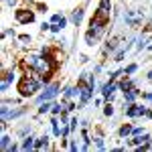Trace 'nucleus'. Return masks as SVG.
I'll return each instance as SVG.
<instances>
[{
  "mask_svg": "<svg viewBox=\"0 0 152 152\" xmlns=\"http://www.w3.org/2000/svg\"><path fill=\"white\" fill-rule=\"evenodd\" d=\"M24 63L35 71L37 75H43V77H45V83L49 81V75L55 69V63H53L51 55H43V57H39V55H28V57L24 59Z\"/></svg>",
  "mask_w": 152,
  "mask_h": 152,
  "instance_id": "nucleus-1",
  "label": "nucleus"
},
{
  "mask_svg": "<svg viewBox=\"0 0 152 152\" xmlns=\"http://www.w3.org/2000/svg\"><path fill=\"white\" fill-rule=\"evenodd\" d=\"M43 83H45V77H43V75H41V77H35V75H26L23 81H20V85H18V91H20V95H24V97H28V95H35Z\"/></svg>",
  "mask_w": 152,
  "mask_h": 152,
  "instance_id": "nucleus-2",
  "label": "nucleus"
},
{
  "mask_svg": "<svg viewBox=\"0 0 152 152\" xmlns=\"http://www.w3.org/2000/svg\"><path fill=\"white\" fill-rule=\"evenodd\" d=\"M57 94H59V83H51V85L45 87V91H43L41 95H37V102H39V104H43V102H51Z\"/></svg>",
  "mask_w": 152,
  "mask_h": 152,
  "instance_id": "nucleus-3",
  "label": "nucleus"
},
{
  "mask_svg": "<svg viewBox=\"0 0 152 152\" xmlns=\"http://www.w3.org/2000/svg\"><path fill=\"white\" fill-rule=\"evenodd\" d=\"M95 18H102V20H110V0H99V6L95 10Z\"/></svg>",
  "mask_w": 152,
  "mask_h": 152,
  "instance_id": "nucleus-4",
  "label": "nucleus"
},
{
  "mask_svg": "<svg viewBox=\"0 0 152 152\" xmlns=\"http://www.w3.org/2000/svg\"><path fill=\"white\" fill-rule=\"evenodd\" d=\"M144 114H148V112H146V107H144V105H130L128 110H126V116H128V118L144 116Z\"/></svg>",
  "mask_w": 152,
  "mask_h": 152,
  "instance_id": "nucleus-5",
  "label": "nucleus"
},
{
  "mask_svg": "<svg viewBox=\"0 0 152 152\" xmlns=\"http://www.w3.org/2000/svg\"><path fill=\"white\" fill-rule=\"evenodd\" d=\"M16 20L18 23H33L35 20V14L28 12V10H18L16 12Z\"/></svg>",
  "mask_w": 152,
  "mask_h": 152,
  "instance_id": "nucleus-6",
  "label": "nucleus"
},
{
  "mask_svg": "<svg viewBox=\"0 0 152 152\" xmlns=\"http://www.w3.org/2000/svg\"><path fill=\"white\" fill-rule=\"evenodd\" d=\"M124 18H126V23H128V24H132V26H136V24H138V20H140V12L126 10V14H124Z\"/></svg>",
  "mask_w": 152,
  "mask_h": 152,
  "instance_id": "nucleus-7",
  "label": "nucleus"
},
{
  "mask_svg": "<svg viewBox=\"0 0 152 152\" xmlns=\"http://www.w3.org/2000/svg\"><path fill=\"white\" fill-rule=\"evenodd\" d=\"M116 87L118 85H114V83H107V85H104V97L105 99H112V95H114V91H116Z\"/></svg>",
  "mask_w": 152,
  "mask_h": 152,
  "instance_id": "nucleus-8",
  "label": "nucleus"
},
{
  "mask_svg": "<svg viewBox=\"0 0 152 152\" xmlns=\"http://www.w3.org/2000/svg\"><path fill=\"white\" fill-rule=\"evenodd\" d=\"M35 148L41 150V148H49V136H41L39 140H35Z\"/></svg>",
  "mask_w": 152,
  "mask_h": 152,
  "instance_id": "nucleus-9",
  "label": "nucleus"
},
{
  "mask_svg": "<svg viewBox=\"0 0 152 152\" xmlns=\"http://www.w3.org/2000/svg\"><path fill=\"white\" fill-rule=\"evenodd\" d=\"M71 20H73V24H79L83 20V10L81 8H75L73 10V14H71Z\"/></svg>",
  "mask_w": 152,
  "mask_h": 152,
  "instance_id": "nucleus-10",
  "label": "nucleus"
},
{
  "mask_svg": "<svg viewBox=\"0 0 152 152\" xmlns=\"http://www.w3.org/2000/svg\"><path fill=\"white\" fill-rule=\"evenodd\" d=\"M0 146H2V150H4V152H10V148H12L10 138H8V136H2V140H0Z\"/></svg>",
  "mask_w": 152,
  "mask_h": 152,
  "instance_id": "nucleus-11",
  "label": "nucleus"
},
{
  "mask_svg": "<svg viewBox=\"0 0 152 152\" xmlns=\"http://www.w3.org/2000/svg\"><path fill=\"white\" fill-rule=\"evenodd\" d=\"M136 97H138V89H136V87H134V89H130V91H126V102H128V104H132Z\"/></svg>",
  "mask_w": 152,
  "mask_h": 152,
  "instance_id": "nucleus-12",
  "label": "nucleus"
},
{
  "mask_svg": "<svg viewBox=\"0 0 152 152\" xmlns=\"http://www.w3.org/2000/svg\"><path fill=\"white\" fill-rule=\"evenodd\" d=\"M51 23L53 24H63V26H65L67 20H65V16H61V14H53V16H51Z\"/></svg>",
  "mask_w": 152,
  "mask_h": 152,
  "instance_id": "nucleus-13",
  "label": "nucleus"
},
{
  "mask_svg": "<svg viewBox=\"0 0 152 152\" xmlns=\"http://www.w3.org/2000/svg\"><path fill=\"white\" fill-rule=\"evenodd\" d=\"M95 39H97V35H95L94 31L89 28V31H87V35H85V41H87V45H95V43H94Z\"/></svg>",
  "mask_w": 152,
  "mask_h": 152,
  "instance_id": "nucleus-14",
  "label": "nucleus"
},
{
  "mask_svg": "<svg viewBox=\"0 0 152 152\" xmlns=\"http://www.w3.org/2000/svg\"><path fill=\"white\" fill-rule=\"evenodd\" d=\"M79 94H81L79 85H77V87H67V91H65V95H67V97H73V95H79Z\"/></svg>",
  "mask_w": 152,
  "mask_h": 152,
  "instance_id": "nucleus-15",
  "label": "nucleus"
},
{
  "mask_svg": "<svg viewBox=\"0 0 152 152\" xmlns=\"http://www.w3.org/2000/svg\"><path fill=\"white\" fill-rule=\"evenodd\" d=\"M51 124H53V134H55V136H61V126H59V120L57 118H53V122H51Z\"/></svg>",
  "mask_w": 152,
  "mask_h": 152,
  "instance_id": "nucleus-16",
  "label": "nucleus"
},
{
  "mask_svg": "<svg viewBox=\"0 0 152 152\" xmlns=\"http://www.w3.org/2000/svg\"><path fill=\"white\" fill-rule=\"evenodd\" d=\"M23 150H31V148H35V142H33V138H24L23 146H20Z\"/></svg>",
  "mask_w": 152,
  "mask_h": 152,
  "instance_id": "nucleus-17",
  "label": "nucleus"
},
{
  "mask_svg": "<svg viewBox=\"0 0 152 152\" xmlns=\"http://www.w3.org/2000/svg\"><path fill=\"white\" fill-rule=\"evenodd\" d=\"M120 89L126 94V91H130V89H134V83L132 81H124V83H120Z\"/></svg>",
  "mask_w": 152,
  "mask_h": 152,
  "instance_id": "nucleus-18",
  "label": "nucleus"
},
{
  "mask_svg": "<svg viewBox=\"0 0 152 152\" xmlns=\"http://www.w3.org/2000/svg\"><path fill=\"white\" fill-rule=\"evenodd\" d=\"M51 107H53V104H51V102H43V104H41V107H39V112H41V114H45V112H49V110H51Z\"/></svg>",
  "mask_w": 152,
  "mask_h": 152,
  "instance_id": "nucleus-19",
  "label": "nucleus"
},
{
  "mask_svg": "<svg viewBox=\"0 0 152 152\" xmlns=\"http://www.w3.org/2000/svg\"><path fill=\"white\" fill-rule=\"evenodd\" d=\"M128 134H132V128L130 126H122L120 128V136H128Z\"/></svg>",
  "mask_w": 152,
  "mask_h": 152,
  "instance_id": "nucleus-20",
  "label": "nucleus"
},
{
  "mask_svg": "<svg viewBox=\"0 0 152 152\" xmlns=\"http://www.w3.org/2000/svg\"><path fill=\"white\" fill-rule=\"evenodd\" d=\"M95 146H97L99 150H104V148H105V144H104V138H102V136H97V138H95Z\"/></svg>",
  "mask_w": 152,
  "mask_h": 152,
  "instance_id": "nucleus-21",
  "label": "nucleus"
},
{
  "mask_svg": "<svg viewBox=\"0 0 152 152\" xmlns=\"http://www.w3.org/2000/svg\"><path fill=\"white\" fill-rule=\"evenodd\" d=\"M51 112H53V116H57V114H61V112H63V107H61L59 104H53V107H51Z\"/></svg>",
  "mask_w": 152,
  "mask_h": 152,
  "instance_id": "nucleus-22",
  "label": "nucleus"
},
{
  "mask_svg": "<svg viewBox=\"0 0 152 152\" xmlns=\"http://www.w3.org/2000/svg\"><path fill=\"white\" fill-rule=\"evenodd\" d=\"M136 69H138V65H136V63H134V65H128V67H126V73H128V75H132Z\"/></svg>",
  "mask_w": 152,
  "mask_h": 152,
  "instance_id": "nucleus-23",
  "label": "nucleus"
},
{
  "mask_svg": "<svg viewBox=\"0 0 152 152\" xmlns=\"http://www.w3.org/2000/svg\"><path fill=\"white\" fill-rule=\"evenodd\" d=\"M8 87H10V81H6V79H2V83H0V89H2V91H6Z\"/></svg>",
  "mask_w": 152,
  "mask_h": 152,
  "instance_id": "nucleus-24",
  "label": "nucleus"
},
{
  "mask_svg": "<svg viewBox=\"0 0 152 152\" xmlns=\"http://www.w3.org/2000/svg\"><path fill=\"white\" fill-rule=\"evenodd\" d=\"M104 114H105V116H112V114H114V107L107 104V105H105V110H104Z\"/></svg>",
  "mask_w": 152,
  "mask_h": 152,
  "instance_id": "nucleus-25",
  "label": "nucleus"
},
{
  "mask_svg": "<svg viewBox=\"0 0 152 152\" xmlns=\"http://www.w3.org/2000/svg\"><path fill=\"white\" fill-rule=\"evenodd\" d=\"M61 28H63V24H51V31H53V33H59Z\"/></svg>",
  "mask_w": 152,
  "mask_h": 152,
  "instance_id": "nucleus-26",
  "label": "nucleus"
},
{
  "mask_svg": "<svg viewBox=\"0 0 152 152\" xmlns=\"http://www.w3.org/2000/svg\"><path fill=\"white\" fill-rule=\"evenodd\" d=\"M126 51H128V49H126ZM126 51H124V49H122V51H118V53H116V61H122V57H124V53H126Z\"/></svg>",
  "mask_w": 152,
  "mask_h": 152,
  "instance_id": "nucleus-27",
  "label": "nucleus"
},
{
  "mask_svg": "<svg viewBox=\"0 0 152 152\" xmlns=\"http://www.w3.org/2000/svg\"><path fill=\"white\" fill-rule=\"evenodd\" d=\"M69 128H71V130H75V128H77V118H73V120L69 122Z\"/></svg>",
  "mask_w": 152,
  "mask_h": 152,
  "instance_id": "nucleus-28",
  "label": "nucleus"
},
{
  "mask_svg": "<svg viewBox=\"0 0 152 152\" xmlns=\"http://www.w3.org/2000/svg\"><path fill=\"white\" fill-rule=\"evenodd\" d=\"M132 134H134V136H140V134H142V128H134V130H132Z\"/></svg>",
  "mask_w": 152,
  "mask_h": 152,
  "instance_id": "nucleus-29",
  "label": "nucleus"
},
{
  "mask_svg": "<svg viewBox=\"0 0 152 152\" xmlns=\"http://www.w3.org/2000/svg\"><path fill=\"white\" fill-rule=\"evenodd\" d=\"M144 97H146V99H150V102H152V94H144Z\"/></svg>",
  "mask_w": 152,
  "mask_h": 152,
  "instance_id": "nucleus-30",
  "label": "nucleus"
},
{
  "mask_svg": "<svg viewBox=\"0 0 152 152\" xmlns=\"http://www.w3.org/2000/svg\"><path fill=\"white\" fill-rule=\"evenodd\" d=\"M146 116H148V118H152V110H150V112H148V114H146Z\"/></svg>",
  "mask_w": 152,
  "mask_h": 152,
  "instance_id": "nucleus-31",
  "label": "nucleus"
},
{
  "mask_svg": "<svg viewBox=\"0 0 152 152\" xmlns=\"http://www.w3.org/2000/svg\"><path fill=\"white\" fill-rule=\"evenodd\" d=\"M148 79H152V71H150V73H148Z\"/></svg>",
  "mask_w": 152,
  "mask_h": 152,
  "instance_id": "nucleus-32",
  "label": "nucleus"
},
{
  "mask_svg": "<svg viewBox=\"0 0 152 152\" xmlns=\"http://www.w3.org/2000/svg\"><path fill=\"white\" fill-rule=\"evenodd\" d=\"M148 51H152V45H150V47H148Z\"/></svg>",
  "mask_w": 152,
  "mask_h": 152,
  "instance_id": "nucleus-33",
  "label": "nucleus"
}]
</instances>
